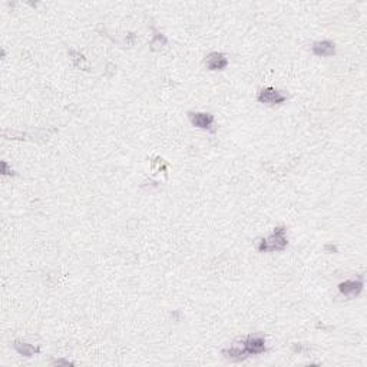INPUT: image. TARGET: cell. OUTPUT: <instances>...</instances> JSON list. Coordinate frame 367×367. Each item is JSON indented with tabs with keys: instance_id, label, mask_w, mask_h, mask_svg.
Returning <instances> with one entry per match:
<instances>
[{
	"instance_id": "cell-1",
	"label": "cell",
	"mask_w": 367,
	"mask_h": 367,
	"mask_svg": "<svg viewBox=\"0 0 367 367\" xmlns=\"http://www.w3.org/2000/svg\"><path fill=\"white\" fill-rule=\"evenodd\" d=\"M287 245V238H286V231L283 227L275 228L274 234L268 237L267 240H261L258 249L260 251H275V249H284Z\"/></svg>"
},
{
	"instance_id": "cell-2",
	"label": "cell",
	"mask_w": 367,
	"mask_h": 367,
	"mask_svg": "<svg viewBox=\"0 0 367 367\" xmlns=\"http://www.w3.org/2000/svg\"><path fill=\"white\" fill-rule=\"evenodd\" d=\"M258 101L261 104H268V105H277V104H283L286 101V96L273 88H267L262 89L258 95Z\"/></svg>"
},
{
	"instance_id": "cell-3",
	"label": "cell",
	"mask_w": 367,
	"mask_h": 367,
	"mask_svg": "<svg viewBox=\"0 0 367 367\" xmlns=\"http://www.w3.org/2000/svg\"><path fill=\"white\" fill-rule=\"evenodd\" d=\"M244 350L247 354H258L265 350V341L261 336H248L244 341Z\"/></svg>"
},
{
	"instance_id": "cell-4",
	"label": "cell",
	"mask_w": 367,
	"mask_h": 367,
	"mask_svg": "<svg viewBox=\"0 0 367 367\" xmlns=\"http://www.w3.org/2000/svg\"><path fill=\"white\" fill-rule=\"evenodd\" d=\"M341 294L347 296V297H356L362 293L363 290V283L362 281H354V280H349V281H344L339 286Z\"/></svg>"
},
{
	"instance_id": "cell-5",
	"label": "cell",
	"mask_w": 367,
	"mask_h": 367,
	"mask_svg": "<svg viewBox=\"0 0 367 367\" xmlns=\"http://www.w3.org/2000/svg\"><path fill=\"white\" fill-rule=\"evenodd\" d=\"M189 121L194 126L197 128H202V129H208L214 123V117L210 114H189Z\"/></svg>"
},
{
	"instance_id": "cell-6",
	"label": "cell",
	"mask_w": 367,
	"mask_h": 367,
	"mask_svg": "<svg viewBox=\"0 0 367 367\" xmlns=\"http://www.w3.org/2000/svg\"><path fill=\"white\" fill-rule=\"evenodd\" d=\"M227 65H228V61L223 53H211L207 58V66L211 70H221Z\"/></svg>"
},
{
	"instance_id": "cell-7",
	"label": "cell",
	"mask_w": 367,
	"mask_h": 367,
	"mask_svg": "<svg viewBox=\"0 0 367 367\" xmlns=\"http://www.w3.org/2000/svg\"><path fill=\"white\" fill-rule=\"evenodd\" d=\"M313 52L317 56H330L334 53V43L330 40H323V42H317L313 46Z\"/></svg>"
},
{
	"instance_id": "cell-8",
	"label": "cell",
	"mask_w": 367,
	"mask_h": 367,
	"mask_svg": "<svg viewBox=\"0 0 367 367\" xmlns=\"http://www.w3.org/2000/svg\"><path fill=\"white\" fill-rule=\"evenodd\" d=\"M14 349L26 357H30L35 353H39V347H35V346L27 344V343H20V341H14Z\"/></svg>"
},
{
	"instance_id": "cell-9",
	"label": "cell",
	"mask_w": 367,
	"mask_h": 367,
	"mask_svg": "<svg viewBox=\"0 0 367 367\" xmlns=\"http://www.w3.org/2000/svg\"><path fill=\"white\" fill-rule=\"evenodd\" d=\"M55 365H66V366H69V365H72V363H70V362H65V360H56Z\"/></svg>"
},
{
	"instance_id": "cell-10",
	"label": "cell",
	"mask_w": 367,
	"mask_h": 367,
	"mask_svg": "<svg viewBox=\"0 0 367 367\" xmlns=\"http://www.w3.org/2000/svg\"><path fill=\"white\" fill-rule=\"evenodd\" d=\"M326 249H328V251H337L336 247H333V245H326Z\"/></svg>"
}]
</instances>
